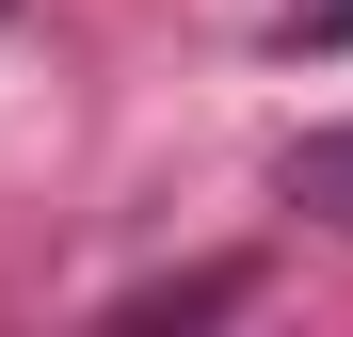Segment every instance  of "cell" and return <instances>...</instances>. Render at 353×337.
Returning <instances> with one entry per match:
<instances>
[{
    "instance_id": "cell-1",
    "label": "cell",
    "mask_w": 353,
    "mask_h": 337,
    "mask_svg": "<svg viewBox=\"0 0 353 337\" xmlns=\"http://www.w3.org/2000/svg\"><path fill=\"white\" fill-rule=\"evenodd\" d=\"M289 209H305V225H337V241H353V129H321V145H289V177H273Z\"/></svg>"
}]
</instances>
